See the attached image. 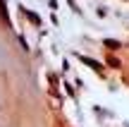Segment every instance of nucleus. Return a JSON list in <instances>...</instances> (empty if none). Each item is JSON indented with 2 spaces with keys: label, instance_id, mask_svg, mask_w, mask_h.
<instances>
[{
  "label": "nucleus",
  "instance_id": "f257e3e1",
  "mask_svg": "<svg viewBox=\"0 0 129 127\" xmlns=\"http://www.w3.org/2000/svg\"><path fill=\"white\" fill-rule=\"evenodd\" d=\"M26 14H29V19H34V24H41V17L36 12H26Z\"/></svg>",
  "mask_w": 129,
  "mask_h": 127
},
{
  "label": "nucleus",
  "instance_id": "f03ea898",
  "mask_svg": "<svg viewBox=\"0 0 129 127\" xmlns=\"http://www.w3.org/2000/svg\"><path fill=\"white\" fill-rule=\"evenodd\" d=\"M105 46H108V48H112V50H115V48H120V43H117V41H105Z\"/></svg>",
  "mask_w": 129,
  "mask_h": 127
}]
</instances>
